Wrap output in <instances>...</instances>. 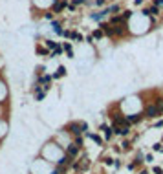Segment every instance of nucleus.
<instances>
[{"label":"nucleus","instance_id":"1","mask_svg":"<svg viewBox=\"0 0 163 174\" xmlns=\"http://www.w3.org/2000/svg\"><path fill=\"white\" fill-rule=\"evenodd\" d=\"M64 132H68V134H72V136H81V134H84V132H88V125L83 123V121H72L68 127L64 128Z\"/></svg>","mask_w":163,"mask_h":174},{"label":"nucleus","instance_id":"2","mask_svg":"<svg viewBox=\"0 0 163 174\" xmlns=\"http://www.w3.org/2000/svg\"><path fill=\"white\" fill-rule=\"evenodd\" d=\"M161 112H159V108L156 106V104H148V106L145 108V112H143V116L145 117H148V119H156Z\"/></svg>","mask_w":163,"mask_h":174},{"label":"nucleus","instance_id":"3","mask_svg":"<svg viewBox=\"0 0 163 174\" xmlns=\"http://www.w3.org/2000/svg\"><path fill=\"white\" fill-rule=\"evenodd\" d=\"M79 147L77 145H73V143H68V147H66V150H64V154L68 156V158H72V159H75L77 156H79Z\"/></svg>","mask_w":163,"mask_h":174},{"label":"nucleus","instance_id":"4","mask_svg":"<svg viewBox=\"0 0 163 174\" xmlns=\"http://www.w3.org/2000/svg\"><path fill=\"white\" fill-rule=\"evenodd\" d=\"M37 85H40V86L46 90V92H48V88L51 86V75H39Z\"/></svg>","mask_w":163,"mask_h":174},{"label":"nucleus","instance_id":"5","mask_svg":"<svg viewBox=\"0 0 163 174\" xmlns=\"http://www.w3.org/2000/svg\"><path fill=\"white\" fill-rule=\"evenodd\" d=\"M68 6V0H55L51 6V13H60Z\"/></svg>","mask_w":163,"mask_h":174},{"label":"nucleus","instance_id":"6","mask_svg":"<svg viewBox=\"0 0 163 174\" xmlns=\"http://www.w3.org/2000/svg\"><path fill=\"white\" fill-rule=\"evenodd\" d=\"M101 31H103V35H106V37H114V27L108 24V22H101Z\"/></svg>","mask_w":163,"mask_h":174},{"label":"nucleus","instance_id":"7","mask_svg":"<svg viewBox=\"0 0 163 174\" xmlns=\"http://www.w3.org/2000/svg\"><path fill=\"white\" fill-rule=\"evenodd\" d=\"M112 27H114V37H123V35H126L125 24H119V26H112Z\"/></svg>","mask_w":163,"mask_h":174},{"label":"nucleus","instance_id":"8","mask_svg":"<svg viewBox=\"0 0 163 174\" xmlns=\"http://www.w3.org/2000/svg\"><path fill=\"white\" fill-rule=\"evenodd\" d=\"M125 119H126V123H128V125H132V123H139L141 119H143V114H132V116H126Z\"/></svg>","mask_w":163,"mask_h":174},{"label":"nucleus","instance_id":"9","mask_svg":"<svg viewBox=\"0 0 163 174\" xmlns=\"http://www.w3.org/2000/svg\"><path fill=\"white\" fill-rule=\"evenodd\" d=\"M101 130H103V134H105V139H110L114 136V130H112V127H108V125H101Z\"/></svg>","mask_w":163,"mask_h":174},{"label":"nucleus","instance_id":"10","mask_svg":"<svg viewBox=\"0 0 163 174\" xmlns=\"http://www.w3.org/2000/svg\"><path fill=\"white\" fill-rule=\"evenodd\" d=\"M106 15H108V13H106V9H103V11H99V13H92V15H90V18H92V20H103Z\"/></svg>","mask_w":163,"mask_h":174},{"label":"nucleus","instance_id":"11","mask_svg":"<svg viewBox=\"0 0 163 174\" xmlns=\"http://www.w3.org/2000/svg\"><path fill=\"white\" fill-rule=\"evenodd\" d=\"M64 75H66V68H64V66H59V68L55 70V73H53L51 79H59V77H64Z\"/></svg>","mask_w":163,"mask_h":174},{"label":"nucleus","instance_id":"12","mask_svg":"<svg viewBox=\"0 0 163 174\" xmlns=\"http://www.w3.org/2000/svg\"><path fill=\"white\" fill-rule=\"evenodd\" d=\"M63 51H66L68 57L73 59V50H72V44H70V42H64V44H63Z\"/></svg>","mask_w":163,"mask_h":174},{"label":"nucleus","instance_id":"13","mask_svg":"<svg viewBox=\"0 0 163 174\" xmlns=\"http://www.w3.org/2000/svg\"><path fill=\"white\" fill-rule=\"evenodd\" d=\"M84 134H86L88 137H90V139H92V141H96L97 145H103V139H101V137H99L97 134H92V132H84Z\"/></svg>","mask_w":163,"mask_h":174},{"label":"nucleus","instance_id":"14","mask_svg":"<svg viewBox=\"0 0 163 174\" xmlns=\"http://www.w3.org/2000/svg\"><path fill=\"white\" fill-rule=\"evenodd\" d=\"M51 27H53V33H57V35H63V26H60V22H51Z\"/></svg>","mask_w":163,"mask_h":174},{"label":"nucleus","instance_id":"15","mask_svg":"<svg viewBox=\"0 0 163 174\" xmlns=\"http://www.w3.org/2000/svg\"><path fill=\"white\" fill-rule=\"evenodd\" d=\"M44 44H46V48H48V50H51V51L55 50V48H59V46H60L59 42H55V40H46Z\"/></svg>","mask_w":163,"mask_h":174},{"label":"nucleus","instance_id":"16","mask_svg":"<svg viewBox=\"0 0 163 174\" xmlns=\"http://www.w3.org/2000/svg\"><path fill=\"white\" fill-rule=\"evenodd\" d=\"M119 11H121L119 4H114V6H110V8H106V13H108V15H112V13H119Z\"/></svg>","mask_w":163,"mask_h":174},{"label":"nucleus","instance_id":"17","mask_svg":"<svg viewBox=\"0 0 163 174\" xmlns=\"http://www.w3.org/2000/svg\"><path fill=\"white\" fill-rule=\"evenodd\" d=\"M73 145H77V147L81 149V147H83V137H81V136H73V141H72Z\"/></svg>","mask_w":163,"mask_h":174},{"label":"nucleus","instance_id":"18","mask_svg":"<svg viewBox=\"0 0 163 174\" xmlns=\"http://www.w3.org/2000/svg\"><path fill=\"white\" fill-rule=\"evenodd\" d=\"M37 55H50V51L42 46H37Z\"/></svg>","mask_w":163,"mask_h":174},{"label":"nucleus","instance_id":"19","mask_svg":"<svg viewBox=\"0 0 163 174\" xmlns=\"http://www.w3.org/2000/svg\"><path fill=\"white\" fill-rule=\"evenodd\" d=\"M70 39H73V40H79V42H81V40H83V35H81V33H77V31H72V37Z\"/></svg>","mask_w":163,"mask_h":174},{"label":"nucleus","instance_id":"20","mask_svg":"<svg viewBox=\"0 0 163 174\" xmlns=\"http://www.w3.org/2000/svg\"><path fill=\"white\" fill-rule=\"evenodd\" d=\"M154 104H156V106H158V108H159V112L163 114V97H159V99H158V101H156Z\"/></svg>","mask_w":163,"mask_h":174},{"label":"nucleus","instance_id":"21","mask_svg":"<svg viewBox=\"0 0 163 174\" xmlns=\"http://www.w3.org/2000/svg\"><path fill=\"white\" fill-rule=\"evenodd\" d=\"M130 17H132V11H123V13H121V18H123V20H128Z\"/></svg>","mask_w":163,"mask_h":174},{"label":"nucleus","instance_id":"22","mask_svg":"<svg viewBox=\"0 0 163 174\" xmlns=\"http://www.w3.org/2000/svg\"><path fill=\"white\" fill-rule=\"evenodd\" d=\"M92 37H93V39H103V31H101V30H96Z\"/></svg>","mask_w":163,"mask_h":174},{"label":"nucleus","instance_id":"23","mask_svg":"<svg viewBox=\"0 0 163 174\" xmlns=\"http://www.w3.org/2000/svg\"><path fill=\"white\" fill-rule=\"evenodd\" d=\"M73 6H81V4H88V0H73Z\"/></svg>","mask_w":163,"mask_h":174},{"label":"nucleus","instance_id":"24","mask_svg":"<svg viewBox=\"0 0 163 174\" xmlns=\"http://www.w3.org/2000/svg\"><path fill=\"white\" fill-rule=\"evenodd\" d=\"M121 149H123V150H128V149H130V143H128V141H123V143H121Z\"/></svg>","mask_w":163,"mask_h":174},{"label":"nucleus","instance_id":"25","mask_svg":"<svg viewBox=\"0 0 163 174\" xmlns=\"http://www.w3.org/2000/svg\"><path fill=\"white\" fill-rule=\"evenodd\" d=\"M152 172H154V174H163V170L159 169V167H154V169H152Z\"/></svg>","mask_w":163,"mask_h":174},{"label":"nucleus","instance_id":"26","mask_svg":"<svg viewBox=\"0 0 163 174\" xmlns=\"http://www.w3.org/2000/svg\"><path fill=\"white\" fill-rule=\"evenodd\" d=\"M161 149H163V145H161V143H156V145H154V150H158V152H159Z\"/></svg>","mask_w":163,"mask_h":174},{"label":"nucleus","instance_id":"27","mask_svg":"<svg viewBox=\"0 0 163 174\" xmlns=\"http://www.w3.org/2000/svg\"><path fill=\"white\" fill-rule=\"evenodd\" d=\"M106 0H96V6H105Z\"/></svg>","mask_w":163,"mask_h":174},{"label":"nucleus","instance_id":"28","mask_svg":"<svg viewBox=\"0 0 163 174\" xmlns=\"http://www.w3.org/2000/svg\"><path fill=\"white\" fill-rule=\"evenodd\" d=\"M154 6H158V8H159V6H163V0H154Z\"/></svg>","mask_w":163,"mask_h":174},{"label":"nucleus","instance_id":"29","mask_svg":"<svg viewBox=\"0 0 163 174\" xmlns=\"http://www.w3.org/2000/svg\"><path fill=\"white\" fill-rule=\"evenodd\" d=\"M44 17H46V18H48V20H51V18H53V13H46V15H44Z\"/></svg>","mask_w":163,"mask_h":174},{"label":"nucleus","instance_id":"30","mask_svg":"<svg viewBox=\"0 0 163 174\" xmlns=\"http://www.w3.org/2000/svg\"><path fill=\"white\" fill-rule=\"evenodd\" d=\"M139 174H148V172L147 170H139Z\"/></svg>","mask_w":163,"mask_h":174}]
</instances>
